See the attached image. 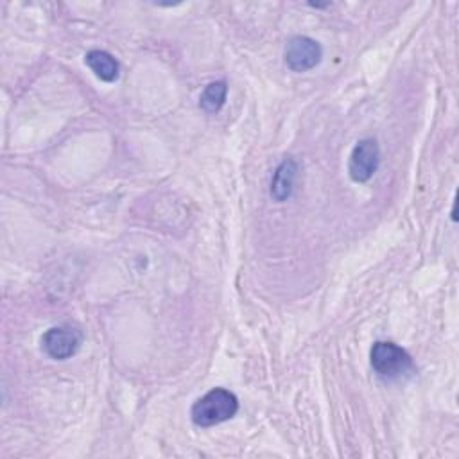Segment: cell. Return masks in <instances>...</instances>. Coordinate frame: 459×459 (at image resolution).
<instances>
[{
    "label": "cell",
    "mask_w": 459,
    "mask_h": 459,
    "mask_svg": "<svg viewBox=\"0 0 459 459\" xmlns=\"http://www.w3.org/2000/svg\"><path fill=\"white\" fill-rule=\"evenodd\" d=\"M238 411V398L222 387H215L197 398L190 409V418L197 427H212L231 420Z\"/></svg>",
    "instance_id": "cell-1"
},
{
    "label": "cell",
    "mask_w": 459,
    "mask_h": 459,
    "mask_svg": "<svg viewBox=\"0 0 459 459\" xmlns=\"http://www.w3.org/2000/svg\"><path fill=\"white\" fill-rule=\"evenodd\" d=\"M369 362L375 373L385 380H398L414 369L411 355L389 341H377L371 346Z\"/></svg>",
    "instance_id": "cell-2"
},
{
    "label": "cell",
    "mask_w": 459,
    "mask_h": 459,
    "mask_svg": "<svg viewBox=\"0 0 459 459\" xmlns=\"http://www.w3.org/2000/svg\"><path fill=\"white\" fill-rule=\"evenodd\" d=\"M378 163H380V149L377 140L364 138L353 147L350 154L348 174L355 183H366L377 172Z\"/></svg>",
    "instance_id": "cell-3"
},
{
    "label": "cell",
    "mask_w": 459,
    "mask_h": 459,
    "mask_svg": "<svg viewBox=\"0 0 459 459\" xmlns=\"http://www.w3.org/2000/svg\"><path fill=\"white\" fill-rule=\"evenodd\" d=\"M323 48L308 36H294L285 47V65L292 72H308L321 63Z\"/></svg>",
    "instance_id": "cell-4"
},
{
    "label": "cell",
    "mask_w": 459,
    "mask_h": 459,
    "mask_svg": "<svg viewBox=\"0 0 459 459\" xmlns=\"http://www.w3.org/2000/svg\"><path fill=\"white\" fill-rule=\"evenodd\" d=\"M41 344L45 353L54 360H66L77 351L81 333L72 326H52L43 333Z\"/></svg>",
    "instance_id": "cell-5"
},
{
    "label": "cell",
    "mask_w": 459,
    "mask_h": 459,
    "mask_svg": "<svg viewBox=\"0 0 459 459\" xmlns=\"http://www.w3.org/2000/svg\"><path fill=\"white\" fill-rule=\"evenodd\" d=\"M298 178V163L294 158H285L274 170L271 179V197L278 203L287 201L292 195Z\"/></svg>",
    "instance_id": "cell-6"
},
{
    "label": "cell",
    "mask_w": 459,
    "mask_h": 459,
    "mask_svg": "<svg viewBox=\"0 0 459 459\" xmlns=\"http://www.w3.org/2000/svg\"><path fill=\"white\" fill-rule=\"evenodd\" d=\"M84 63L104 82H113L118 79V61L106 50H90L84 56Z\"/></svg>",
    "instance_id": "cell-7"
},
{
    "label": "cell",
    "mask_w": 459,
    "mask_h": 459,
    "mask_svg": "<svg viewBox=\"0 0 459 459\" xmlns=\"http://www.w3.org/2000/svg\"><path fill=\"white\" fill-rule=\"evenodd\" d=\"M226 93H228V86H226L224 81H213V82H210V84L203 90V93H201V97H199V106H201V109L206 111V113H215V111H219V109L224 106V102H226Z\"/></svg>",
    "instance_id": "cell-8"
}]
</instances>
